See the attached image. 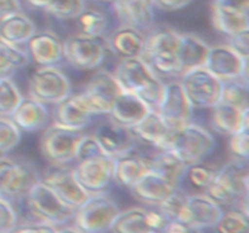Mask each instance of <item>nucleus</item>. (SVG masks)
Returning <instances> with one entry per match:
<instances>
[{"label": "nucleus", "mask_w": 249, "mask_h": 233, "mask_svg": "<svg viewBox=\"0 0 249 233\" xmlns=\"http://www.w3.org/2000/svg\"><path fill=\"white\" fill-rule=\"evenodd\" d=\"M113 75L123 91L131 92L148 108L157 111L164 92V83L142 58H121Z\"/></svg>", "instance_id": "1"}, {"label": "nucleus", "mask_w": 249, "mask_h": 233, "mask_svg": "<svg viewBox=\"0 0 249 233\" xmlns=\"http://www.w3.org/2000/svg\"><path fill=\"white\" fill-rule=\"evenodd\" d=\"M249 175L243 160H232L219 167L204 194L220 206H232L248 213Z\"/></svg>", "instance_id": "2"}, {"label": "nucleus", "mask_w": 249, "mask_h": 233, "mask_svg": "<svg viewBox=\"0 0 249 233\" xmlns=\"http://www.w3.org/2000/svg\"><path fill=\"white\" fill-rule=\"evenodd\" d=\"M180 35L170 28L158 29L146 38L142 58L156 75H180V65L178 58Z\"/></svg>", "instance_id": "3"}, {"label": "nucleus", "mask_w": 249, "mask_h": 233, "mask_svg": "<svg viewBox=\"0 0 249 233\" xmlns=\"http://www.w3.org/2000/svg\"><path fill=\"white\" fill-rule=\"evenodd\" d=\"M23 198L28 211L39 222H45L57 227L65 225L74 216L75 209L63 201L40 180L28 189Z\"/></svg>", "instance_id": "4"}, {"label": "nucleus", "mask_w": 249, "mask_h": 233, "mask_svg": "<svg viewBox=\"0 0 249 233\" xmlns=\"http://www.w3.org/2000/svg\"><path fill=\"white\" fill-rule=\"evenodd\" d=\"M214 137L202 126L187 123L172 131L168 148L186 166L202 162L214 148Z\"/></svg>", "instance_id": "5"}, {"label": "nucleus", "mask_w": 249, "mask_h": 233, "mask_svg": "<svg viewBox=\"0 0 249 233\" xmlns=\"http://www.w3.org/2000/svg\"><path fill=\"white\" fill-rule=\"evenodd\" d=\"M119 211L116 201L104 192L90 194L84 203L75 208L74 226L83 233H106L111 230Z\"/></svg>", "instance_id": "6"}, {"label": "nucleus", "mask_w": 249, "mask_h": 233, "mask_svg": "<svg viewBox=\"0 0 249 233\" xmlns=\"http://www.w3.org/2000/svg\"><path fill=\"white\" fill-rule=\"evenodd\" d=\"M39 180L38 172L31 163L6 155L0 157V199L11 204L19 200Z\"/></svg>", "instance_id": "7"}, {"label": "nucleus", "mask_w": 249, "mask_h": 233, "mask_svg": "<svg viewBox=\"0 0 249 233\" xmlns=\"http://www.w3.org/2000/svg\"><path fill=\"white\" fill-rule=\"evenodd\" d=\"M83 133L80 130L53 123L40 138V152L50 164L65 165L75 159V150Z\"/></svg>", "instance_id": "8"}, {"label": "nucleus", "mask_w": 249, "mask_h": 233, "mask_svg": "<svg viewBox=\"0 0 249 233\" xmlns=\"http://www.w3.org/2000/svg\"><path fill=\"white\" fill-rule=\"evenodd\" d=\"M180 84L192 108H213L219 103L221 82L204 67L181 74Z\"/></svg>", "instance_id": "9"}, {"label": "nucleus", "mask_w": 249, "mask_h": 233, "mask_svg": "<svg viewBox=\"0 0 249 233\" xmlns=\"http://www.w3.org/2000/svg\"><path fill=\"white\" fill-rule=\"evenodd\" d=\"M65 58L72 67L79 70H90L100 66L106 55L107 41L102 36L73 34L66 39Z\"/></svg>", "instance_id": "10"}, {"label": "nucleus", "mask_w": 249, "mask_h": 233, "mask_svg": "<svg viewBox=\"0 0 249 233\" xmlns=\"http://www.w3.org/2000/svg\"><path fill=\"white\" fill-rule=\"evenodd\" d=\"M28 87L29 96L44 104H57L71 95L70 80L55 66L38 68L32 74Z\"/></svg>", "instance_id": "11"}, {"label": "nucleus", "mask_w": 249, "mask_h": 233, "mask_svg": "<svg viewBox=\"0 0 249 233\" xmlns=\"http://www.w3.org/2000/svg\"><path fill=\"white\" fill-rule=\"evenodd\" d=\"M168 220L158 210L131 206L119 211L111 226V233H160Z\"/></svg>", "instance_id": "12"}, {"label": "nucleus", "mask_w": 249, "mask_h": 233, "mask_svg": "<svg viewBox=\"0 0 249 233\" xmlns=\"http://www.w3.org/2000/svg\"><path fill=\"white\" fill-rule=\"evenodd\" d=\"M40 181L50 187L63 201L74 209L84 203L90 196L77 181L73 167L68 166L67 164H51L44 171Z\"/></svg>", "instance_id": "13"}, {"label": "nucleus", "mask_w": 249, "mask_h": 233, "mask_svg": "<svg viewBox=\"0 0 249 233\" xmlns=\"http://www.w3.org/2000/svg\"><path fill=\"white\" fill-rule=\"evenodd\" d=\"M123 91L113 73L97 70L82 92L94 114H109L114 101Z\"/></svg>", "instance_id": "14"}, {"label": "nucleus", "mask_w": 249, "mask_h": 233, "mask_svg": "<svg viewBox=\"0 0 249 233\" xmlns=\"http://www.w3.org/2000/svg\"><path fill=\"white\" fill-rule=\"evenodd\" d=\"M73 171L77 181L88 193H100L112 182L113 158L107 154H99L79 160L75 167H73Z\"/></svg>", "instance_id": "15"}, {"label": "nucleus", "mask_w": 249, "mask_h": 233, "mask_svg": "<svg viewBox=\"0 0 249 233\" xmlns=\"http://www.w3.org/2000/svg\"><path fill=\"white\" fill-rule=\"evenodd\" d=\"M204 68L220 82L248 77V60L237 55L229 45L209 46Z\"/></svg>", "instance_id": "16"}, {"label": "nucleus", "mask_w": 249, "mask_h": 233, "mask_svg": "<svg viewBox=\"0 0 249 233\" xmlns=\"http://www.w3.org/2000/svg\"><path fill=\"white\" fill-rule=\"evenodd\" d=\"M157 112L172 130L190 123L192 107L185 96L180 82L164 84V92Z\"/></svg>", "instance_id": "17"}, {"label": "nucleus", "mask_w": 249, "mask_h": 233, "mask_svg": "<svg viewBox=\"0 0 249 233\" xmlns=\"http://www.w3.org/2000/svg\"><path fill=\"white\" fill-rule=\"evenodd\" d=\"M92 135L105 154L112 158L135 150L136 140L130 128L121 125L112 119L99 124Z\"/></svg>", "instance_id": "18"}, {"label": "nucleus", "mask_w": 249, "mask_h": 233, "mask_svg": "<svg viewBox=\"0 0 249 233\" xmlns=\"http://www.w3.org/2000/svg\"><path fill=\"white\" fill-rule=\"evenodd\" d=\"M152 0H113L112 9L121 26L133 27L142 33L152 31Z\"/></svg>", "instance_id": "19"}, {"label": "nucleus", "mask_w": 249, "mask_h": 233, "mask_svg": "<svg viewBox=\"0 0 249 233\" xmlns=\"http://www.w3.org/2000/svg\"><path fill=\"white\" fill-rule=\"evenodd\" d=\"M28 57L36 65L55 66L65 58V43L51 31L36 32L27 41Z\"/></svg>", "instance_id": "20"}, {"label": "nucleus", "mask_w": 249, "mask_h": 233, "mask_svg": "<svg viewBox=\"0 0 249 233\" xmlns=\"http://www.w3.org/2000/svg\"><path fill=\"white\" fill-rule=\"evenodd\" d=\"M221 214H223L221 206L204 193L187 194L180 221L203 230V228L213 227Z\"/></svg>", "instance_id": "21"}, {"label": "nucleus", "mask_w": 249, "mask_h": 233, "mask_svg": "<svg viewBox=\"0 0 249 233\" xmlns=\"http://www.w3.org/2000/svg\"><path fill=\"white\" fill-rule=\"evenodd\" d=\"M136 142H141L145 146L160 150V148H168L172 129L168 124L163 120L162 116L158 114L157 111L150 109L147 114L143 116L141 121L136 125L130 128Z\"/></svg>", "instance_id": "22"}, {"label": "nucleus", "mask_w": 249, "mask_h": 233, "mask_svg": "<svg viewBox=\"0 0 249 233\" xmlns=\"http://www.w3.org/2000/svg\"><path fill=\"white\" fill-rule=\"evenodd\" d=\"M94 113L82 94H71L57 103L53 123L66 128L82 130L91 120Z\"/></svg>", "instance_id": "23"}, {"label": "nucleus", "mask_w": 249, "mask_h": 233, "mask_svg": "<svg viewBox=\"0 0 249 233\" xmlns=\"http://www.w3.org/2000/svg\"><path fill=\"white\" fill-rule=\"evenodd\" d=\"M177 188L178 184L174 182L155 172L146 171L134 184L131 191L139 201L157 208Z\"/></svg>", "instance_id": "24"}, {"label": "nucleus", "mask_w": 249, "mask_h": 233, "mask_svg": "<svg viewBox=\"0 0 249 233\" xmlns=\"http://www.w3.org/2000/svg\"><path fill=\"white\" fill-rule=\"evenodd\" d=\"M10 119L19 130L34 133L45 128L49 120V112L45 104L34 97L22 96Z\"/></svg>", "instance_id": "25"}, {"label": "nucleus", "mask_w": 249, "mask_h": 233, "mask_svg": "<svg viewBox=\"0 0 249 233\" xmlns=\"http://www.w3.org/2000/svg\"><path fill=\"white\" fill-rule=\"evenodd\" d=\"M146 35L142 32L128 26H119L107 39V48L118 57H141L145 50Z\"/></svg>", "instance_id": "26"}, {"label": "nucleus", "mask_w": 249, "mask_h": 233, "mask_svg": "<svg viewBox=\"0 0 249 233\" xmlns=\"http://www.w3.org/2000/svg\"><path fill=\"white\" fill-rule=\"evenodd\" d=\"M140 155L145 164L146 171L160 175L177 184H179L180 180L185 176L187 166L169 148H160L156 150L152 154Z\"/></svg>", "instance_id": "27"}, {"label": "nucleus", "mask_w": 249, "mask_h": 233, "mask_svg": "<svg viewBox=\"0 0 249 233\" xmlns=\"http://www.w3.org/2000/svg\"><path fill=\"white\" fill-rule=\"evenodd\" d=\"M150 112V108L134 94L122 91L112 106L109 116L112 120L126 128H133Z\"/></svg>", "instance_id": "28"}, {"label": "nucleus", "mask_w": 249, "mask_h": 233, "mask_svg": "<svg viewBox=\"0 0 249 233\" xmlns=\"http://www.w3.org/2000/svg\"><path fill=\"white\" fill-rule=\"evenodd\" d=\"M208 51L209 45L201 38L194 34H181L178 50L180 75L189 70L204 67Z\"/></svg>", "instance_id": "29"}, {"label": "nucleus", "mask_w": 249, "mask_h": 233, "mask_svg": "<svg viewBox=\"0 0 249 233\" xmlns=\"http://www.w3.org/2000/svg\"><path fill=\"white\" fill-rule=\"evenodd\" d=\"M212 109V126L218 133L231 136L245 126H249V109L243 111L221 102Z\"/></svg>", "instance_id": "30"}, {"label": "nucleus", "mask_w": 249, "mask_h": 233, "mask_svg": "<svg viewBox=\"0 0 249 233\" xmlns=\"http://www.w3.org/2000/svg\"><path fill=\"white\" fill-rule=\"evenodd\" d=\"M145 172L146 167L141 159L140 153L130 150V152L113 158L112 181H114L119 186L131 189Z\"/></svg>", "instance_id": "31"}, {"label": "nucleus", "mask_w": 249, "mask_h": 233, "mask_svg": "<svg viewBox=\"0 0 249 233\" xmlns=\"http://www.w3.org/2000/svg\"><path fill=\"white\" fill-rule=\"evenodd\" d=\"M212 23L216 31L228 36L243 31H249V11L223 6L213 2Z\"/></svg>", "instance_id": "32"}, {"label": "nucleus", "mask_w": 249, "mask_h": 233, "mask_svg": "<svg viewBox=\"0 0 249 233\" xmlns=\"http://www.w3.org/2000/svg\"><path fill=\"white\" fill-rule=\"evenodd\" d=\"M36 32L33 22L21 11L6 17L0 22V40L14 46L27 44Z\"/></svg>", "instance_id": "33"}, {"label": "nucleus", "mask_w": 249, "mask_h": 233, "mask_svg": "<svg viewBox=\"0 0 249 233\" xmlns=\"http://www.w3.org/2000/svg\"><path fill=\"white\" fill-rule=\"evenodd\" d=\"M219 102L247 111L249 109V84L247 77L221 82Z\"/></svg>", "instance_id": "34"}, {"label": "nucleus", "mask_w": 249, "mask_h": 233, "mask_svg": "<svg viewBox=\"0 0 249 233\" xmlns=\"http://www.w3.org/2000/svg\"><path fill=\"white\" fill-rule=\"evenodd\" d=\"M28 61L26 51L0 40V79L10 78L17 69L28 65Z\"/></svg>", "instance_id": "35"}, {"label": "nucleus", "mask_w": 249, "mask_h": 233, "mask_svg": "<svg viewBox=\"0 0 249 233\" xmlns=\"http://www.w3.org/2000/svg\"><path fill=\"white\" fill-rule=\"evenodd\" d=\"M213 228L215 233H249L248 213L238 208L223 211Z\"/></svg>", "instance_id": "36"}, {"label": "nucleus", "mask_w": 249, "mask_h": 233, "mask_svg": "<svg viewBox=\"0 0 249 233\" xmlns=\"http://www.w3.org/2000/svg\"><path fill=\"white\" fill-rule=\"evenodd\" d=\"M79 33L89 36H102L107 27V17L96 9H84L77 16Z\"/></svg>", "instance_id": "37"}, {"label": "nucleus", "mask_w": 249, "mask_h": 233, "mask_svg": "<svg viewBox=\"0 0 249 233\" xmlns=\"http://www.w3.org/2000/svg\"><path fill=\"white\" fill-rule=\"evenodd\" d=\"M218 169L219 167L214 166V165L212 164L198 162L195 163V164L189 165V166L186 167L185 175L187 176V179H189L190 183H191L192 186L204 191V189L207 188V186L212 182V180L214 179Z\"/></svg>", "instance_id": "38"}, {"label": "nucleus", "mask_w": 249, "mask_h": 233, "mask_svg": "<svg viewBox=\"0 0 249 233\" xmlns=\"http://www.w3.org/2000/svg\"><path fill=\"white\" fill-rule=\"evenodd\" d=\"M21 99V92L10 78L0 79V116H11Z\"/></svg>", "instance_id": "39"}, {"label": "nucleus", "mask_w": 249, "mask_h": 233, "mask_svg": "<svg viewBox=\"0 0 249 233\" xmlns=\"http://www.w3.org/2000/svg\"><path fill=\"white\" fill-rule=\"evenodd\" d=\"M21 140V130L9 116H0V157L11 152Z\"/></svg>", "instance_id": "40"}, {"label": "nucleus", "mask_w": 249, "mask_h": 233, "mask_svg": "<svg viewBox=\"0 0 249 233\" xmlns=\"http://www.w3.org/2000/svg\"><path fill=\"white\" fill-rule=\"evenodd\" d=\"M84 9V0H53L45 11L57 18L72 19L77 18Z\"/></svg>", "instance_id": "41"}, {"label": "nucleus", "mask_w": 249, "mask_h": 233, "mask_svg": "<svg viewBox=\"0 0 249 233\" xmlns=\"http://www.w3.org/2000/svg\"><path fill=\"white\" fill-rule=\"evenodd\" d=\"M229 137V150L231 154L237 160L246 162L249 157V126H245Z\"/></svg>", "instance_id": "42"}, {"label": "nucleus", "mask_w": 249, "mask_h": 233, "mask_svg": "<svg viewBox=\"0 0 249 233\" xmlns=\"http://www.w3.org/2000/svg\"><path fill=\"white\" fill-rule=\"evenodd\" d=\"M105 154L102 148L100 147L99 142L94 135H83L80 137L79 142L77 145V150H75V159L79 160L88 159V158L95 157V155Z\"/></svg>", "instance_id": "43"}, {"label": "nucleus", "mask_w": 249, "mask_h": 233, "mask_svg": "<svg viewBox=\"0 0 249 233\" xmlns=\"http://www.w3.org/2000/svg\"><path fill=\"white\" fill-rule=\"evenodd\" d=\"M17 225V214L10 201L0 199V233H11Z\"/></svg>", "instance_id": "44"}, {"label": "nucleus", "mask_w": 249, "mask_h": 233, "mask_svg": "<svg viewBox=\"0 0 249 233\" xmlns=\"http://www.w3.org/2000/svg\"><path fill=\"white\" fill-rule=\"evenodd\" d=\"M229 46L241 57L249 58V31H243L229 36Z\"/></svg>", "instance_id": "45"}, {"label": "nucleus", "mask_w": 249, "mask_h": 233, "mask_svg": "<svg viewBox=\"0 0 249 233\" xmlns=\"http://www.w3.org/2000/svg\"><path fill=\"white\" fill-rule=\"evenodd\" d=\"M11 233H57V227L45 222L34 221L23 225H16Z\"/></svg>", "instance_id": "46"}, {"label": "nucleus", "mask_w": 249, "mask_h": 233, "mask_svg": "<svg viewBox=\"0 0 249 233\" xmlns=\"http://www.w3.org/2000/svg\"><path fill=\"white\" fill-rule=\"evenodd\" d=\"M163 233H203L201 228L195 227L190 223L181 222V221L169 220L162 231Z\"/></svg>", "instance_id": "47"}, {"label": "nucleus", "mask_w": 249, "mask_h": 233, "mask_svg": "<svg viewBox=\"0 0 249 233\" xmlns=\"http://www.w3.org/2000/svg\"><path fill=\"white\" fill-rule=\"evenodd\" d=\"M192 0H152L153 6L163 11H177L189 5Z\"/></svg>", "instance_id": "48"}, {"label": "nucleus", "mask_w": 249, "mask_h": 233, "mask_svg": "<svg viewBox=\"0 0 249 233\" xmlns=\"http://www.w3.org/2000/svg\"><path fill=\"white\" fill-rule=\"evenodd\" d=\"M19 11L21 5L18 0H0V22Z\"/></svg>", "instance_id": "49"}, {"label": "nucleus", "mask_w": 249, "mask_h": 233, "mask_svg": "<svg viewBox=\"0 0 249 233\" xmlns=\"http://www.w3.org/2000/svg\"><path fill=\"white\" fill-rule=\"evenodd\" d=\"M214 4L223 5V6L235 7V9L249 11V0H213Z\"/></svg>", "instance_id": "50"}, {"label": "nucleus", "mask_w": 249, "mask_h": 233, "mask_svg": "<svg viewBox=\"0 0 249 233\" xmlns=\"http://www.w3.org/2000/svg\"><path fill=\"white\" fill-rule=\"evenodd\" d=\"M31 5H33L34 7H38V9H41L45 11L46 7L51 4L53 0H27Z\"/></svg>", "instance_id": "51"}, {"label": "nucleus", "mask_w": 249, "mask_h": 233, "mask_svg": "<svg viewBox=\"0 0 249 233\" xmlns=\"http://www.w3.org/2000/svg\"><path fill=\"white\" fill-rule=\"evenodd\" d=\"M57 233H83L77 226H65V227L57 228Z\"/></svg>", "instance_id": "52"}, {"label": "nucleus", "mask_w": 249, "mask_h": 233, "mask_svg": "<svg viewBox=\"0 0 249 233\" xmlns=\"http://www.w3.org/2000/svg\"><path fill=\"white\" fill-rule=\"evenodd\" d=\"M102 1H113V0H102Z\"/></svg>", "instance_id": "53"}, {"label": "nucleus", "mask_w": 249, "mask_h": 233, "mask_svg": "<svg viewBox=\"0 0 249 233\" xmlns=\"http://www.w3.org/2000/svg\"><path fill=\"white\" fill-rule=\"evenodd\" d=\"M160 233H163V232H160Z\"/></svg>", "instance_id": "54"}]
</instances>
